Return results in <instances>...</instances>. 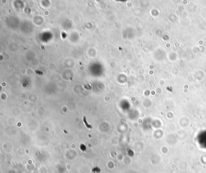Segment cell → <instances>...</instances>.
Masks as SVG:
<instances>
[{
	"label": "cell",
	"mask_w": 206,
	"mask_h": 173,
	"mask_svg": "<svg viewBox=\"0 0 206 173\" xmlns=\"http://www.w3.org/2000/svg\"><path fill=\"white\" fill-rule=\"evenodd\" d=\"M84 123H85V126H87V127L88 128H89V129H91V128H92V126H91V125H89L87 122V121H86V118L84 116Z\"/></svg>",
	"instance_id": "1"
}]
</instances>
